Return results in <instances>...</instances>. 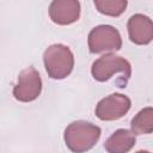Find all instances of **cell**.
Returning <instances> with one entry per match:
<instances>
[{"mask_svg":"<svg viewBox=\"0 0 153 153\" xmlns=\"http://www.w3.org/2000/svg\"><path fill=\"white\" fill-rule=\"evenodd\" d=\"M100 134L102 130L98 126L86 121H75L67 126L63 139L72 152L81 153L91 149L98 142Z\"/></svg>","mask_w":153,"mask_h":153,"instance_id":"obj_1","label":"cell"},{"mask_svg":"<svg viewBox=\"0 0 153 153\" xmlns=\"http://www.w3.org/2000/svg\"><path fill=\"white\" fill-rule=\"evenodd\" d=\"M43 62L48 75L51 79L61 80L67 78L74 67V56L72 50L63 44H51L43 54Z\"/></svg>","mask_w":153,"mask_h":153,"instance_id":"obj_2","label":"cell"},{"mask_svg":"<svg viewBox=\"0 0 153 153\" xmlns=\"http://www.w3.org/2000/svg\"><path fill=\"white\" fill-rule=\"evenodd\" d=\"M91 73L93 79L99 82L108 81L115 74H121L124 81L128 82L131 75V66L122 56L110 53L100 56L93 62Z\"/></svg>","mask_w":153,"mask_h":153,"instance_id":"obj_3","label":"cell"},{"mask_svg":"<svg viewBox=\"0 0 153 153\" xmlns=\"http://www.w3.org/2000/svg\"><path fill=\"white\" fill-rule=\"evenodd\" d=\"M88 49L92 54L120 50L122 38L118 30L111 25H98L88 33Z\"/></svg>","mask_w":153,"mask_h":153,"instance_id":"obj_4","label":"cell"},{"mask_svg":"<svg viewBox=\"0 0 153 153\" xmlns=\"http://www.w3.org/2000/svg\"><path fill=\"white\" fill-rule=\"evenodd\" d=\"M42 91L41 75L33 67L23 69L17 79V84L13 87V96L17 100L29 103L38 98Z\"/></svg>","mask_w":153,"mask_h":153,"instance_id":"obj_5","label":"cell"},{"mask_svg":"<svg viewBox=\"0 0 153 153\" xmlns=\"http://www.w3.org/2000/svg\"><path fill=\"white\" fill-rule=\"evenodd\" d=\"M131 106V100L122 93H112L98 102L96 116L102 121H116L123 117Z\"/></svg>","mask_w":153,"mask_h":153,"instance_id":"obj_6","label":"cell"},{"mask_svg":"<svg viewBox=\"0 0 153 153\" xmlns=\"http://www.w3.org/2000/svg\"><path fill=\"white\" fill-rule=\"evenodd\" d=\"M79 0H53L49 6V17L57 25H69L80 18Z\"/></svg>","mask_w":153,"mask_h":153,"instance_id":"obj_7","label":"cell"},{"mask_svg":"<svg viewBox=\"0 0 153 153\" xmlns=\"http://www.w3.org/2000/svg\"><path fill=\"white\" fill-rule=\"evenodd\" d=\"M129 39L137 45H146L153 41V20L141 13L131 16L127 24Z\"/></svg>","mask_w":153,"mask_h":153,"instance_id":"obj_8","label":"cell"},{"mask_svg":"<svg viewBox=\"0 0 153 153\" xmlns=\"http://www.w3.org/2000/svg\"><path fill=\"white\" fill-rule=\"evenodd\" d=\"M135 134L128 129L116 130L104 143L105 151L109 153H127L135 145Z\"/></svg>","mask_w":153,"mask_h":153,"instance_id":"obj_9","label":"cell"},{"mask_svg":"<svg viewBox=\"0 0 153 153\" xmlns=\"http://www.w3.org/2000/svg\"><path fill=\"white\" fill-rule=\"evenodd\" d=\"M131 131L136 135L153 133V108L148 106L140 110L131 120Z\"/></svg>","mask_w":153,"mask_h":153,"instance_id":"obj_10","label":"cell"},{"mask_svg":"<svg viewBox=\"0 0 153 153\" xmlns=\"http://www.w3.org/2000/svg\"><path fill=\"white\" fill-rule=\"evenodd\" d=\"M96 10L109 17H120L127 8V0H93Z\"/></svg>","mask_w":153,"mask_h":153,"instance_id":"obj_11","label":"cell"}]
</instances>
